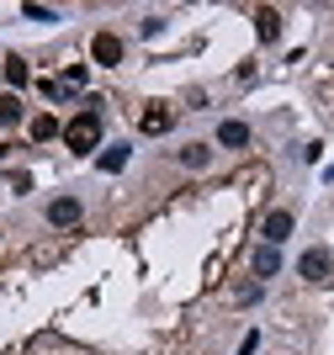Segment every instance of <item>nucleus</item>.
Masks as SVG:
<instances>
[{
    "label": "nucleus",
    "instance_id": "ddd939ff",
    "mask_svg": "<svg viewBox=\"0 0 334 355\" xmlns=\"http://www.w3.org/2000/svg\"><path fill=\"white\" fill-rule=\"evenodd\" d=\"M207 159H212V154H207L202 144H186V148H181V164H186V170H202Z\"/></svg>",
    "mask_w": 334,
    "mask_h": 355
},
{
    "label": "nucleus",
    "instance_id": "6e6552de",
    "mask_svg": "<svg viewBox=\"0 0 334 355\" xmlns=\"http://www.w3.org/2000/svg\"><path fill=\"white\" fill-rule=\"evenodd\" d=\"M64 128H58L53 112H43V117H32V144H48V138H58Z\"/></svg>",
    "mask_w": 334,
    "mask_h": 355
},
{
    "label": "nucleus",
    "instance_id": "dca6fc26",
    "mask_svg": "<svg viewBox=\"0 0 334 355\" xmlns=\"http://www.w3.org/2000/svg\"><path fill=\"white\" fill-rule=\"evenodd\" d=\"M64 85H69V90L85 85V64H69V69H64Z\"/></svg>",
    "mask_w": 334,
    "mask_h": 355
},
{
    "label": "nucleus",
    "instance_id": "1a4fd4ad",
    "mask_svg": "<svg viewBox=\"0 0 334 355\" xmlns=\"http://www.w3.org/2000/svg\"><path fill=\"white\" fill-rule=\"evenodd\" d=\"M218 144L223 148H244L249 144V128H244V122H223V128H218Z\"/></svg>",
    "mask_w": 334,
    "mask_h": 355
},
{
    "label": "nucleus",
    "instance_id": "4468645a",
    "mask_svg": "<svg viewBox=\"0 0 334 355\" xmlns=\"http://www.w3.org/2000/svg\"><path fill=\"white\" fill-rule=\"evenodd\" d=\"M6 85H11V90L27 85V64H22V59H6Z\"/></svg>",
    "mask_w": 334,
    "mask_h": 355
},
{
    "label": "nucleus",
    "instance_id": "423d86ee",
    "mask_svg": "<svg viewBox=\"0 0 334 355\" xmlns=\"http://www.w3.org/2000/svg\"><path fill=\"white\" fill-rule=\"evenodd\" d=\"M276 270H281V254H276V244H260V250H255V276L265 282V276H276Z\"/></svg>",
    "mask_w": 334,
    "mask_h": 355
},
{
    "label": "nucleus",
    "instance_id": "39448f33",
    "mask_svg": "<svg viewBox=\"0 0 334 355\" xmlns=\"http://www.w3.org/2000/svg\"><path fill=\"white\" fill-rule=\"evenodd\" d=\"M255 32H260V43H276L281 37V11L276 6H260V11H255Z\"/></svg>",
    "mask_w": 334,
    "mask_h": 355
},
{
    "label": "nucleus",
    "instance_id": "0eeeda50",
    "mask_svg": "<svg viewBox=\"0 0 334 355\" xmlns=\"http://www.w3.org/2000/svg\"><path fill=\"white\" fill-rule=\"evenodd\" d=\"M260 234H265V244H281V239L292 234V212H271V218H265V228H260Z\"/></svg>",
    "mask_w": 334,
    "mask_h": 355
},
{
    "label": "nucleus",
    "instance_id": "f8f14e48",
    "mask_svg": "<svg viewBox=\"0 0 334 355\" xmlns=\"http://www.w3.org/2000/svg\"><path fill=\"white\" fill-rule=\"evenodd\" d=\"M22 122V101L16 96H0V128H16Z\"/></svg>",
    "mask_w": 334,
    "mask_h": 355
},
{
    "label": "nucleus",
    "instance_id": "f3484780",
    "mask_svg": "<svg viewBox=\"0 0 334 355\" xmlns=\"http://www.w3.org/2000/svg\"><path fill=\"white\" fill-rule=\"evenodd\" d=\"M22 16H32V21H58V16L48 11V6H22Z\"/></svg>",
    "mask_w": 334,
    "mask_h": 355
},
{
    "label": "nucleus",
    "instance_id": "2eb2a0df",
    "mask_svg": "<svg viewBox=\"0 0 334 355\" xmlns=\"http://www.w3.org/2000/svg\"><path fill=\"white\" fill-rule=\"evenodd\" d=\"M255 297H260V282H244V286H239V292H233V302H239V308H249Z\"/></svg>",
    "mask_w": 334,
    "mask_h": 355
},
{
    "label": "nucleus",
    "instance_id": "f03ea898",
    "mask_svg": "<svg viewBox=\"0 0 334 355\" xmlns=\"http://www.w3.org/2000/svg\"><path fill=\"white\" fill-rule=\"evenodd\" d=\"M90 59L96 64H122V37H117V32H96V37H90Z\"/></svg>",
    "mask_w": 334,
    "mask_h": 355
},
{
    "label": "nucleus",
    "instance_id": "9d476101",
    "mask_svg": "<svg viewBox=\"0 0 334 355\" xmlns=\"http://www.w3.org/2000/svg\"><path fill=\"white\" fill-rule=\"evenodd\" d=\"M138 128H144V133H165V128H170V112H165V106H149L144 117H138Z\"/></svg>",
    "mask_w": 334,
    "mask_h": 355
},
{
    "label": "nucleus",
    "instance_id": "7ed1b4c3",
    "mask_svg": "<svg viewBox=\"0 0 334 355\" xmlns=\"http://www.w3.org/2000/svg\"><path fill=\"white\" fill-rule=\"evenodd\" d=\"M329 266H334V260H329V250H308L303 260H297V270H303L308 282H329Z\"/></svg>",
    "mask_w": 334,
    "mask_h": 355
},
{
    "label": "nucleus",
    "instance_id": "9b49d317",
    "mask_svg": "<svg viewBox=\"0 0 334 355\" xmlns=\"http://www.w3.org/2000/svg\"><path fill=\"white\" fill-rule=\"evenodd\" d=\"M122 164H128V144H112V148L101 154V170H106V175H117Z\"/></svg>",
    "mask_w": 334,
    "mask_h": 355
},
{
    "label": "nucleus",
    "instance_id": "20e7f679",
    "mask_svg": "<svg viewBox=\"0 0 334 355\" xmlns=\"http://www.w3.org/2000/svg\"><path fill=\"white\" fill-rule=\"evenodd\" d=\"M48 223H53V228H74V223H80V202H74V196L48 202Z\"/></svg>",
    "mask_w": 334,
    "mask_h": 355
},
{
    "label": "nucleus",
    "instance_id": "f257e3e1",
    "mask_svg": "<svg viewBox=\"0 0 334 355\" xmlns=\"http://www.w3.org/2000/svg\"><path fill=\"white\" fill-rule=\"evenodd\" d=\"M96 106H101V101H90L80 117L64 122V144H69L74 154H90V148L101 144V112H96Z\"/></svg>",
    "mask_w": 334,
    "mask_h": 355
}]
</instances>
